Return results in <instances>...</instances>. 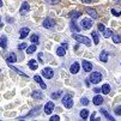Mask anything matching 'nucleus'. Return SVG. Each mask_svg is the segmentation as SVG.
<instances>
[{
	"instance_id": "nucleus-43",
	"label": "nucleus",
	"mask_w": 121,
	"mask_h": 121,
	"mask_svg": "<svg viewBox=\"0 0 121 121\" xmlns=\"http://www.w3.org/2000/svg\"><path fill=\"white\" fill-rule=\"evenodd\" d=\"M94 91H95V92L97 94V92H99V91H102V89H99V88H95V89H94Z\"/></svg>"
},
{
	"instance_id": "nucleus-31",
	"label": "nucleus",
	"mask_w": 121,
	"mask_h": 121,
	"mask_svg": "<svg viewBox=\"0 0 121 121\" xmlns=\"http://www.w3.org/2000/svg\"><path fill=\"white\" fill-rule=\"evenodd\" d=\"M30 41H31L32 43H35V44H37V43L40 42V40H39V36L36 35V34H34V35H31V37H30Z\"/></svg>"
},
{
	"instance_id": "nucleus-44",
	"label": "nucleus",
	"mask_w": 121,
	"mask_h": 121,
	"mask_svg": "<svg viewBox=\"0 0 121 121\" xmlns=\"http://www.w3.org/2000/svg\"><path fill=\"white\" fill-rule=\"evenodd\" d=\"M37 58H39L40 62H42V59H41V58H42V53H39V56H37Z\"/></svg>"
},
{
	"instance_id": "nucleus-26",
	"label": "nucleus",
	"mask_w": 121,
	"mask_h": 121,
	"mask_svg": "<svg viewBox=\"0 0 121 121\" xmlns=\"http://www.w3.org/2000/svg\"><path fill=\"white\" fill-rule=\"evenodd\" d=\"M102 92L104 95H108L110 92V85L109 84H103L102 85Z\"/></svg>"
},
{
	"instance_id": "nucleus-8",
	"label": "nucleus",
	"mask_w": 121,
	"mask_h": 121,
	"mask_svg": "<svg viewBox=\"0 0 121 121\" xmlns=\"http://www.w3.org/2000/svg\"><path fill=\"white\" fill-rule=\"evenodd\" d=\"M92 24H94V22H92L91 19H88V18H85V19L82 21V26H83V29H85V30L91 29Z\"/></svg>"
},
{
	"instance_id": "nucleus-46",
	"label": "nucleus",
	"mask_w": 121,
	"mask_h": 121,
	"mask_svg": "<svg viewBox=\"0 0 121 121\" xmlns=\"http://www.w3.org/2000/svg\"><path fill=\"white\" fill-rule=\"evenodd\" d=\"M62 46H64L65 48H67V47H68V44H67V42H62Z\"/></svg>"
},
{
	"instance_id": "nucleus-21",
	"label": "nucleus",
	"mask_w": 121,
	"mask_h": 121,
	"mask_svg": "<svg viewBox=\"0 0 121 121\" xmlns=\"http://www.w3.org/2000/svg\"><path fill=\"white\" fill-rule=\"evenodd\" d=\"M92 102H94V104H95V106H101L102 103H103V97L97 95V96H95V97H94Z\"/></svg>"
},
{
	"instance_id": "nucleus-3",
	"label": "nucleus",
	"mask_w": 121,
	"mask_h": 121,
	"mask_svg": "<svg viewBox=\"0 0 121 121\" xmlns=\"http://www.w3.org/2000/svg\"><path fill=\"white\" fill-rule=\"evenodd\" d=\"M102 74L99 73V72H92L91 74H90V77H89V80L91 82V83H94V84H97V83H99L101 80H102Z\"/></svg>"
},
{
	"instance_id": "nucleus-18",
	"label": "nucleus",
	"mask_w": 121,
	"mask_h": 121,
	"mask_svg": "<svg viewBox=\"0 0 121 121\" xmlns=\"http://www.w3.org/2000/svg\"><path fill=\"white\" fill-rule=\"evenodd\" d=\"M34 80H35L36 83H39V84L41 85L42 89H46V88H47V85L43 83V80H42V78H41L40 76H34Z\"/></svg>"
},
{
	"instance_id": "nucleus-42",
	"label": "nucleus",
	"mask_w": 121,
	"mask_h": 121,
	"mask_svg": "<svg viewBox=\"0 0 121 121\" xmlns=\"http://www.w3.org/2000/svg\"><path fill=\"white\" fill-rule=\"evenodd\" d=\"M80 1H82L83 4H90V3L94 1V0H80Z\"/></svg>"
},
{
	"instance_id": "nucleus-32",
	"label": "nucleus",
	"mask_w": 121,
	"mask_h": 121,
	"mask_svg": "<svg viewBox=\"0 0 121 121\" xmlns=\"http://www.w3.org/2000/svg\"><path fill=\"white\" fill-rule=\"evenodd\" d=\"M113 42L114 43H121V36L120 35H113Z\"/></svg>"
},
{
	"instance_id": "nucleus-19",
	"label": "nucleus",
	"mask_w": 121,
	"mask_h": 121,
	"mask_svg": "<svg viewBox=\"0 0 121 121\" xmlns=\"http://www.w3.org/2000/svg\"><path fill=\"white\" fill-rule=\"evenodd\" d=\"M0 47L3 49H6V47H7V37L5 35H3L0 37Z\"/></svg>"
},
{
	"instance_id": "nucleus-40",
	"label": "nucleus",
	"mask_w": 121,
	"mask_h": 121,
	"mask_svg": "<svg viewBox=\"0 0 121 121\" xmlns=\"http://www.w3.org/2000/svg\"><path fill=\"white\" fill-rule=\"evenodd\" d=\"M90 120H91V121H95V120H99V117H96V112H95V113H92V115L90 116Z\"/></svg>"
},
{
	"instance_id": "nucleus-14",
	"label": "nucleus",
	"mask_w": 121,
	"mask_h": 121,
	"mask_svg": "<svg viewBox=\"0 0 121 121\" xmlns=\"http://www.w3.org/2000/svg\"><path fill=\"white\" fill-rule=\"evenodd\" d=\"M108 56H109L108 52L102 50V52H101V54H99V60H101L102 62H107V61H108Z\"/></svg>"
},
{
	"instance_id": "nucleus-25",
	"label": "nucleus",
	"mask_w": 121,
	"mask_h": 121,
	"mask_svg": "<svg viewBox=\"0 0 121 121\" xmlns=\"http://www.w3.org/2000/svg\"><path fill=\"white\" fill-rule=\"evenodd\" d=\"M79 115H80V117L83 120H86V119L89 117V110L88 109H82L80 113H79Z\"/></svg>"
},
{
	"instance_id": "nucleus-47",
	"label": "nucleus",
	"mask_w": 121,
	"mask_h": 121,
	"mask_svg": "<svg viewBox=\"0 0 121 121\" xmlns=\"http://www.w3.org/2000/svg\"><path fill=\"white\" fill-rule=\"evenodd\" d=\"M0 28H3V23H1V18H0Z\"/></svg>"
},
{
	"instance_id": "nucleus-34",
	"label": "nucleus",
	"mask_w": 121,
	"mask_h": 121,
	"mask_svg": "<svg viewBox=\"0 0 121 121\" xmlns=\"http://www.w3.org/2000/svg\"><path fill=\"white\" fill-rule=\"evenodd\" d=\"M80 103H82L83 106H88V104H89V99L85 98V97H83V98L80 99Z\"/></svg>"
},
{
	"instance_id": "nucleus-24",
	"label": "nucleus",
	"mask_w": 121,
	"mask_h": 121,
	"mask_svg": "<svg viewBox=\"0 0 121 121\" xmlns=\"http://www.w3.org/2000/svg\"><path fill=\"white\" fill-rule=\"evenodd\" d=\"M99 112H101L103 115H104V117H106V119H108L109 121H114V117H113V116H112V115H110V114H109V113L106 110V109H103V108H102Z\"/></svg>"
},
{
	"instance_id": "nucleus-13",
	"label": "nucleus",
	"mask_w": 121,
	"mask_h": 121,
	"mask_svg": "<svg viewBox=\"0 0 121 121\" xmlns=\"http://www.w3.org/2000/svg\"><path fill=\"white\" fill-rule=\"evenodd\" d=\"M79 64L78 62H73L72 65H71V67H70V71H71V73H73V74H76V73H78L79 72Z\"/></svg>"
},
{
	"instance_id": "nucleus-23",
	"label": "nucleus",
	"mask_w": 121,
	"mask_h": 121,
	"mask_svg": "<svg viewBox=\"0 0 121 121\" xmlns=\"http://www.w3.org/2000/svg\"><path fill=\"white\" fill-rule=\"evenodd\" d=\"M56 54H58L59 56H64V55L66 54V48H65L64 46L58 47V48H56Z\"/></svg>"
},
{
	"instance_id": "nucleus-6",
	"label": "nucleus",
	"mask_w": 121,
	"mask_h": 121,
	"mask_svg": "<svg viewBox=\"0 0 121 121\" xmlns=\"http://www.w3.org/2000/svg\"><path fill=\"white\" fill-rule=\"evenodd\" d=\"M42 25L46 28V29H53L55 26V21L52 19V18H46L42 23Z\"/></svg>"
},
{
	"instance_id": "nucleus-16",
	"label": "nucleus",
	"mask_w": 121,
	"mask_h": 121,
	"mask_svg": "<svg viewBox=\"0 0 121 121\" xmlns=\"http://www.w3.org/2000/svg\"><path fill=\"white\" fill-rule=\"evenodd\" d=\"M82 16V13L79 12V11H71L70 13H68V17H70L71 19H77V18H79V17Z\"/></svg>"
},
{
	"instance_id": "nucleus-22",
	"label": "nucleus",
	"mask_w": 121,
	"mask_h": 121,
	"mask_svg": "<svg viewBox=\"0 0 121 121\" xmlns=\"http://www.w3.org/2000/svg\"><path fill=\"white\" fill-rule=\"evenodd\" d=\"M28 66L31 68L32 71H35L36 68L39 67V65H37V62H36V60H34V59H31V60H29V62H28Z\"/></svg>"
},
{
	"instance_id": "nucleus-29",
	"label": "nucleus",
	"mask_w": 121,
	"mask_h": 121,
	"mask_svg": "<svg viewBox=\"0 0 121 121\" xmlns=\"http://www.w3.org/2000/svg\"><path fill=\"white\" fill-rule=\"evenodd\" d=\"M9 65H10V64H9ZM10 67L12 68V70H13L14 72H17V73H18V74H21V76H23V77H28V76H26V74H25L24 72H22L21 70H18V68H17V67H14V66H12V65H10Z\"/></svg>"
},
{
	"instance_id": "nucleus-15",
	"label": "nucleus",
	"mask_w": 121,
	"mask_h": 121,
	"mask_svg": "<svg viewBox=\"0 0 121 121\" xmlns=\"http://www.w3.org/2000/svg\"><path fill=\"white\" fill-rule=\"evenodd\" d=\"M70 29H71L73 32H76V31L79 32V30H80L79 26H78V24L74 22V19H71V22H70Z\"/></svg>"
},
{
	"instance_id": "nucleus-12",
	"label": "nucleus",
	"mask_w": 121,
	"mask_h": 121,
	"mask_svg": "<svg viewBox=\"0 0 121 121\" xmlns=\"http://www.w3.org/2000/svg\"><path fill=\"white\" fill-rule=\"evenodd\" d=\"M17 61V55H16V53H10L9 55H7V58H6V62L7 64H11V62H16Z\"/></svg>"
},
{
	"instance_id": "nucleus-35",
	"label": "nucleus",
	"mask_w": 121,
	"mask_h": 121,
	"mask_svg": "<svg viewBox=\"0 0 121 121\" xmlns=\"http://www.w3.org/2000/svg\"><path fill=\"white\" fill-rule=\"evenodd\" d=\"M46 3H48L49 5H56L59 3V0H44Z\"/></svg>"
},
{
	"instance_id": "nucleus-37",
	"label": "nucleus",
	"mask_w": 121,
	"mask_h": 121,
	"mask_svg": "<svg viewBox=\"0 0 121 121\" xmlns=\"http://www.w3.org/2000/svg\"><path fill=\"white\" fill-rule=\"evenodd\" d=\"M25 48H28V44H26V43H21V44L18 46V49H19V50H23V49H25Z\"/></svg>"
},
{
	"instance_id": "nucleus-36",
	"label": "nucleus",
	"mask_w": 121,
	"mask_h": 121,
	"mask_svg": "<svg viewBox=\"0 0 121 121\" xmlns=\"http://www.w3.org/2000/svg\"><path fill=\"white\" fill-rule=\"evenodd\" d=\"M114 112H115V114H116V115H121V106L115 107V108H114Z\"/></svg>"
},
{
	"instance_id": "nucleus-9",
	"label": "nucleus",
	"mask_w": 121,
	"mask_h": 121,
	"mask_svg": "<svg viewBox=\"0 0 121 121\" xmlns=\"http://www.w3.org/2000/svg\"><path fill=\"white\" fill-rule=\"evenodd\" d=\"M82 65H83V70H84L85 72H91V71H92V64H91V62L86 61V60H83Z\"/></svg>"
},
{
	"instance_id": "nucleus-17",
	"label": "nucleus",
	"mask_w": 121,
	"mask_h": 121,
	"mask_svg": "<svg viewBox=\"0 0 121 121\" xmlns=\"http://www.w3.org/2000/svg\"><path fill=\"white\" fill-rule=\"evenodd\" d=\"M86 12H88L94 19H97V18H98V14H97V12H96L94 9H91V7H86Z\"/></svg>"
},
{
	"instance_id": "nucleus-30",
	"label": "nucleus",
	"mask_w": 121,
	"mask_h": 121,
	"mask_svg": "<svg viewBox=\"0 0 121 121\" xmlns=\"http://www.w3.org/2000/svg\"><path fill=\"white\" fill-rule=\"evenodd\" d=\"M92 39H94V43L95 44H98V42H99V39H98V34L96 32V31H92Z\"/></svg>"
},
{
	"instance_id": "nucleus-39",
	"label": "nucleus",
	"mask_w": 121,
	"mask_h": 121,
	"mask_svg": "<svg viewBox=\"0 0 121 121\" xmlns=\"http://www.w3.org/2000/svg\"><path fill=\"white\" fill-rule=\"evenodd\" d=\"M98 30L103 32V31H104V30H106V26H104V25H103L102 23H99V24H98Z\"/></svg>"
},
{
	"instance_id": "nucleus-1",
	"label": "nucleus",
	"mask_w": 121,
	"mask_h": 121,
	"mask_svg": "<svg viewBox=\"0 0 121 121\" xmlns=\"http://www.w3.org/2000/svg\"><path fill=\"white\" fill-rule=\"evenodd\" d=\"M73 39H74L77 42L83 43V44L88 46V47L91 46V41H90V39H89V37H86V36H83V35H79L78 32H77V34H73Z\"/></svg>"
},
{
	"instance_id": "nucleus-38",
	"label": "nucleus",
	"mask_w": 121,
	"mask_h": 121,
	"mask_svg": "<svg viewBox=\"0 0 121 121\" xmlns=\"http://www.w3.org/2000/svg\"><path fill=\"white\" fill-rule=\"evenodd\" d=\"M60 120V116L59 115H53L50 117V121H59Z\"/></svg>"
},
{
	"instance_id": "nucleus-5",
	"label": "nucleus",
	"mask_w": 121,
	"mask_h": 121,
	"mask_svg": "<svg viewBox=\"0 0 121 121\" xmlns=\"http://www.w3.org/2000/svg\"><path fill=\"white\" fill-rule=\"evenodd\" d=\"M41 109H42V106H36L35 108H32V109H31V110H30V112H29V113H28L25 116L19 117V119H25V117H31V116H35L37 113H40V110H41ZM19 119H18V120H19Z\"/></svg>"
},
{
	"instance_id": "nucleus-11",
	"label": "nucleus",
	"mask_w": 121,
	"mask_h": 121,
	"mask_svg": "<svg viewBox=\"0 0 121 121\" xmlns=\"http://www.w3.org/2000/svg\"><path fill=\"white\" fill-rule=\"evenodd\" d=\"M29 31H30V29H29L28 26L22 28V29L19 30V37H21V39H25V37L29 35Z\"/></svg>"
},
{
	"instance_id": "nucleus-28",
	"label": "nucleus",
	"mask_w": 121,
	"mask_h": 121,
	"mask_svg": "<svg viewBox=\"0 0 121 121\" xmlns=\"http://www.w3.org/2000/svg\"><path fill=\"white\" fill-rule=\"evenodd\" d=\"M35 50H36V44L34 43V44H31V46H29V47L26 48V53H28V54H32Z\"/></svg>"
},
{
	"instance_id": "nucleus-48",
	"label": "nucleus",
	"mask_w": 121,
	"mask_h": 121,
	"mask_svg": "<svg viewBox=\"0 0 121 121\" xmlns=\"http://www.w3.org/2000/svg\"><path fill=\"white\" fill-rule=\"evenodd\" d=\"M3 6V1H1V0H0V7H1Z\"/></svg>"
},
{
	"instance_id": "nucleus-41",
	"label": "nucleus",
	"mask_w": 121,
	"mask_h": 121,
	"mask_svg": "<svg viewBox=\"0 0 121 121\" xmlns=\"http://www.w3.org/2000/svg\"><path fill=\"white\" fill-rule=\"evenodd\" d=\"M110 12H112V14H114V16H121V12H117V11H115L114 9L110 10Z\"/></svg>"
},
{
	"instance_id": "nucleus-45",
	"label": "nucleus",
	"mask_w": 121,
	"mask_h": 121,
	"mask_svg": "<svg viewBox=\"0 0 121 121\" xmlns=\"http://www.w3.org/2000/svg\"><path fill=\"white\" fill-rule=\"evenodd\" d=\"M7 22H9V23H10V22L13 23V18H11V17H7Z\"/></svg>"
},
{
	"instance_id": "nucleus-4",
	"label": "nucleus",
	"mask_w": 121,
	"mask_h": 121,
	"mask_svg": "<svg viewBox=\"0 0 121 121\" xmlns=\"http://www.w3.org/2000/svg\"><path fill=\"white\" fill-rule=\"evenodd\" d=\"M41 74H42L44 78H47V79H52V78L54 77V71L52 70L50 67H46V68H43V70H42Z\"/></svg>"
},
{
	"instance_id": "nucleus-2",
	"label": "nucleus",
	"mask_w": 121,
	"mask_h": 121,
	"mask_svg": "<svg viewBox=\"0 0 121 121\" xmlns=\"http://www.w3.org/2000/svg\"><path fill=\"white\" fill-rule=\"evenodd\" d=\"M62 104L67 108V109H71L73 107V99H72V96L71 95H66L64 98H62Z\"/></svg>"
},
{
	"instance_id": "nucleus-33",
	"label": "nucleus",
	"mask_w": 121,
	"mask_h": 121,
	"mask_svg": "<svg viewBox=\"0 0 121 121\" xmlns=\"http://www.w3.org/2000/svg\"><path fill=\"white\" fill-rule=\"evenodd\" d=\"M60 95H61V91H58V92H53V94L50 95V97L53 98V99H55V98H58Z\"/></svg>"
},
{
	"instance_id": "nucleus-10",
	"label": "nucleus",
	"mask_w": 121,
	"mask_h": 121,
	"mask_svg": "<svg viewBox=\"0 0 121 121\" xmlns=\"http://www.w3.org/2000/svg\"><path fill=\"white\" fill-rule=\"evenodd\" d=\"M29 9H30V6H29V3H26V1H24L23 4H22V6H21V9H19V13L21 14H26L28 12H29Z\"/></svg>"
},
{
	"instance_id": "nucleus-27",
	"label": "nucleus",
	"mask_w": 121,
	"mask_h": 121,
	"mask_svg": "<svg viewBox=\"0 0 121 121\" xmlns=\"http://www.w3.org/2000/svg\"><path fill=\"white\" fill-rule=\"evenodd\" d=\"M114 32L110 30V29H106L104 31H103V36H104L106 39H109V37H113Z\"/></svg>"
},
{
	"instance_id": "nucleus-20",
	"label": "nucleus",
	"mask_w": 121,
	"mask_h": 121,
	"mask_svg": "<svg viewBox=\"0 0 121 121\" xmlns=\"http://www.w3.org/2000/svg\"><path fill=\"white\" fill-rule=\"evenodd\" d=\"M31 96H32V98L34 99H43V94L42 92H40V91H32V94H31Z\"/></svg>"
},
{
	"instance_id": "nucleus-7",
	"label": "nucleus",
	"mask_w": 121,
	"mask_h": 121,
	"mask_svg": "<svg viewBox=\"0 0 121 121\" xmlns=\"http://www.w3.org/2000/svg\"><path fill=\"white\" fill-rule=\"evenodd\" d=\"M54 103L53 102H47L46 104H44V113L47 114V115H50L52 114V112L54 110Z\"/></svg>"
}]
</instances>
